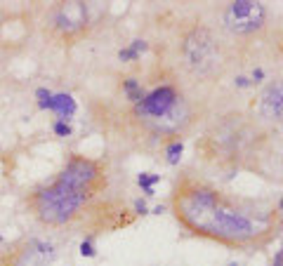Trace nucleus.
<instances>
[{"mask_svg":"<svg viewBox=\"0 0 283 266\" xmlns=\"http://www.w3.org/2000/svg\"><path fill=\"white\" fill-rule=\"evenodd\" d=\"M52 130H55L57 137H71V132H73L71 125H68V123H61V120H57V123L52 125Z\"/></svg>","mask_w":283,"mask_h":266,"instance_id":"obj_14","label":"nucleus"},{"mask_svg":"<svg viewBox=\"0 0 283 266\" xmlns=\"http://www.w3.org/2000/svg\"><path fill=\"white\" fill-rule=\"evenodd\" d=\"M50 29H52L55 38L73 45L90 29L88 5L85 2H59L57 7H55V12H52Z\"/></svg>","mask_w":283,"mask_h":266,"instance_id":"obj_4","label":"nucleus"},{"mask_svg":"<svg viewBox=\"0 0 283 266\" xmlns=\"http://www.w3.org/2000/svg\"><path fill=\"white\" fill-rule=\"evenodd\" d=\"M283 92H281V83L274 80L267 85V89L262 92V99H260V113H262L264 120H274L279 123L281 120V111H283Z\"/></svg>","mask_w":283,"mask_h":266,"instance_id":"obj_8","label":"nucleus"},{"mask_svg":"<svg viewBox=\"0 0 283 266\" xmlns=\"http://www.w3.org/2000/svg\"><path fill=\"white\" fill-rule=\"evenodd\" d=\"M147 47H149V45L144 43V40H135L130 47H125V49H120V52H118V59H120V61H137L142 52H147Z\"/></svg>","mask_w":283,"mask_h":266,"instance_id":"obj_11","label":"nucleus"},{"mask_svg":"<svg viewBox=\"0 0 283 266\" xmlns=\"http://www.w3.org/2000/svg\"><path fill=\"white\" fill-rule=\"evenodd\" d=\"M272 266H283V255L281 252H276V257H274V264Z\"/></svg>","mask_w":283,"mask_h":266,"instance_id":"obj_20","label":"nucleus"},{"mask_svg":"<svg viewBox=\"0 0 283 266\" xmlns=\"http://www.w3.org/2000/svg\"><path fill=\"white\" fill-rule=\"evenodd\" d=\"M234 83H236V88H250V85H253V83H250L248 78H243V76H241V78H236Z\"/></svg>","mask_w":283,"mask_h":266,"instance_id":"obj_18","label":"nucleus"},{"mask_svg":"<svg viewBox=\"0 0 283 266\" xmlns=\"http://www.w3.org/2000/svg\"><path fill=\"white\" fill-rule=\"evenodd\" d=\"M222 21L231 33H255L267 24V7L255 0H236L225 7Z\"/></svg>","mask_w":283,"mask_h":266,"instance_id":"obj_5","label":"nucleus"},{"mask_svg":"<svg viewBox=\"0 0 283 266\" xmlns=\"http://www.w3.org/2000/svg\"><path fill=\"white\" fill-rule=\"evenodd\" d=\"M262 78H264V71L262 69H255L253 71V80H250V83H260Z\"/></svg>","mask_w":283,"mask_h":266,"instance_id":"obj_19","label":"nucleus"},{"mask_svg":"<svg viewBox=\"0 0 283 266\" xmlns=\"http://www.w3.org/2000/svg\"><path fill=\"white\" fill-rule=\"evenodd\" d=\"M158 181H161V177H158V175H149V172H142V175L137 177V184L144 188L147 196H154V186H156Z\"/></svg>","mask_w":283,"mask_h":266,"instance_id":"obj_13","label":"nucleus"},{"mask_svg":"<svg viewBox=\"0 0 283 266\" xmlns=\"http://www.w3.org/2000/svg\"><path fill=\"white\" fill-rule=\"evenodd\" d=\"M36 97H38V104H40V101H48V99L52 97V92H50V89H38Z\"/></svg>","mask_w":283,"mask_h":266,"instance_id":"obj_17","label":"nucleus"},{"mask_svg":"<svg viewBox=\"0 0 283 266\" xmlns=\"http://www.w3.org/2000/svg\"><path fill=\"white\" fill-rule=\"evenodd\" d=\"M135 215H149V207H147V203L144 200H135Z\"/></svg>","mask_w":283,"mask_h":266,"instance_id":"obj_16","label":"nucleus"},{"mask_svg":"<svg viewBox=\"0 0 283 266\" xmlns=\"http://www.w3.org/2000/svg\"><path fill=\"white\" fill-rule=\"evenodd\" d=\"M0 243H2V236H0Z\"/></svg>","mask_w":283,"mask_h":266,"instance_id":"obj_22","label":"nucleus"},{"mask_svg":"<svg viewBox=\"0 0 283 266\" xmlns=\"http://www.w3.org/2000/svg\"><path fill=\"white\" fill-rule=\"evenodd\" d=\"M135 113L139 118L149 120L154 125V132H161V134H175L179 130V123L186 118V106L179 92H177L172 85H161L154 92L144 94V99L135 104Z\"/></svg>","mask_w":283,"mask_h":266,"instance_id":"obj_3","label":"nucleus"},{"mask_svg":"<svg viewBox=\"0 0 283 266\" xmlns=\"http://www.w3.org/2000/svg\"><path fill=\"white\" fill-rule=\"evenodd\" d=\"M80 255L83 257H95L97 255V252H95V245H92V240H83V243H80Z\"/></svg>","mask_w":283,"mask_h":266,"instance_id":"obj_15","label":"nucleus"},{"mask_svg":"<svg viewBox=\"0 0 283 266\" xmlns=\"http://www.w3.org/2000/svg\"><path fill=\"white\" fill-rule=\"evenodd\" d=\"M40 109H48V111H55L59 116L61 123H68V120L76 116V99L71 94H52L48 101H40Z\"/></svg>","mask_w":283,"mask_h":266,"instance_id":"obj_9","label":"nucleus"},{"mask_svg":"<svg viewBox=\"0 0 283 266\" xmlns=\"http://www.w3.org/2000/svg\"><path fill=\"white\" fill-rule=\"evenodd\" d=\"M55 250L38 238H21L0 257V266H55Z\"/></svg>","mask_w":283,"mask_h":266,"instance_id":"obj_6","label":"nucleus"},{"mask_svg":"<svg viewBox=\"0 0 283 266\" xmlns=\"http://www.w3.org/2000/svg\"><path fill=\"white\" fill-rule=\"evenodd\" d=\"M182 153H184V144H182V139H172V141L166 146V160H168V165H179Z\"/></svg>","mask_w":283,"mask_h":266,"instance_id":"obj_12","label":"nucleus"},{"mask_svg":"<svg viewBox=\"0 0 283 266\" xmlns=\"http://www.w3.org/2000/svg\"><path fill=\"white\" fill-rule=\"evenodd\" d=\"M186 64L198 73H205L215 66L217 61V43L213 38V33L208 29H194L189 36L184 38L182 45Z\"/></svg>","mask_w":283,"mask_h":266,"instance_id":"obj_7","label":"nucleus"},{"mask_svg":"<svg viewBox=\"0 0 283 266\" xmlns=\"http://www.w3.org/2000/svg\"><path fill=\"white\" fill-rule=\"evenodd\" d=\"M170 210L191 236L229 250H260L279 236V210L260 200L229 196L213 181L186 172L175 181Z\"/></svg>","mask_w":283,"mask_h":266,"instance_id":"obj_1","label":"nucleus"},{"mask_svg":"<svg viewBox=\"0 0 283 266\" xmlns=\"http://www.w3.org/2000/svg\"><path fill=\"white\" fill-rule=\"evenodd\" d=\"M107 188L109 170L104 160L71 153L57 177L36 186L24 203L43 226L61 228L78 222Z\"/></svg>","mask_w":283,"mask_h":266,"instance_id":"obj_2","label":"nucleus"},{"mask_svg":"<svg viewBox=\"0 0 283 266\" xmlns=\"http://www.w3.org/2000/svg\"><path fill=\"white\" fill-rule=\"evenodd\" d=\"M161 212H166V207H163V205H158V207H154V215H161Z\"/></svg>","mask_w":283,"mask_h":266,"instance_id":"obj_21","label":"nucleus"},{"mask_svg":"<svg viewBox=\"0 0 283 266\" xmlns=\"http://www.w3.org/2000/svg\"><path fill=\"white\" fill-rule=\"evenodd\" d=\"M123 92H125V97L132 101V104H139L142 99H144V88H142V83H137L135 78H125L123 80Z\"/></svg>","mask_w":283,"mask_h":266,"instance_id":"obj_10","label":"nucleus"}]
</instances>
